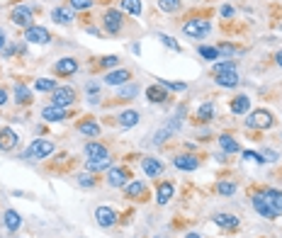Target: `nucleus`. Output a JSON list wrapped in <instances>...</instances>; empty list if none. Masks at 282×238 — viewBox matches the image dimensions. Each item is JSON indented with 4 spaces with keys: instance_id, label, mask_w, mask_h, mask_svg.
I'll list each match as a JSON object with an SVG mask.
<instances>
[{
    "instance_id": "51",
    "label": "nucleus",
    "mask_w": 282,
    "mask_h": 238,
    "mask_svg": "<svg viewBox=\"0 0 282 238\" xmlns=\"http://www.w3.org/2000/svg\"><path fill=\"white\" fill-rule=\"evenodd\" d=\"M97 88H100L97 83H88V92H90V95H95V92H97Z\"/></svg>"
},
{
    "instance_id": "14",
    "label": "nucleus",
    "mask_w": 282,
    "mask_h": 238,
    "mask_svg": "<svg viewBox=\"0 0 282 238\" xmlns=\"http://www.w3.org/2000/svg\"><path fill=\"white\" fill-rule=\"evenodd\" d=\"M173 165L178 168V170H197L200 168V158L197 156H190V153H183V156H178Z\"/></svg>"
},
{
    "instance_id": "21",
    "label": "nucleus",
    "mask_w": 282,
    "mask_h": 238,
    "mask_svg": "<svg viewBox=\"0 0 282 238\" xmlns=\"http://www.w3.org/2000/svg\"><path fill=\"white\" fill-rule=\"evenodd\" d=\"M173 192H175V187L170 183H161L158 190H156V202H158V204H168L170 197H173Z\"/></svg>"
},
{
    "instance_id": "8",
    "label": "nucleus",
    "mask_w": 282,
    "mask_h": 238,
    "mask_svg": "<svg viewBox=\"0 0 282 238\" xmlns=\"http://www.w3.org/2000/svg\"><path fill=\"white\" fill-rule=\"evenodd\" d=\"M24 41H32V44H49L51 41V34L49 29L39 27V24H32L29 29H24Z\"/></svg>"
},
{
    "instance_id": "56",
    "label": "nucleus",
    "mask_w": 282,
    "mask_h": 238,
    "mask_svg": "<svg viewBox=\"0 0 282 238\" xmlns=\"http://www.w3.org/2000/svg\"><path fill=\"white\" fill-rule=\"evenodd\" d=\"M156 238H161V236H156Z\"/></svg>"
},
{
    "instance_id": "53",
    "label": "nucleus",
    "mask_w": 282,
    "mask_h": 238,
    "mask_svg": "<svg viewBox=\"0 0 282 238\" xmlns=\"http://www.w3.org/2000/svg\"><path fill=\"white\" fill-rule=\"evenodd\" d=\"M5 44H7V41H5V32H2V34H0V49H2Z\"/></svg>"
},
{
    "instance_id": "25",
    "label": "nucleus",
    "mask_w": 282,
    "mask_h": 238,
    "mask_svg": "<svg viewBox=\"0 0 282 238\" xmlns=\"http://www.w3.org/2000/svg\"><path fill=\"white\" fill-rule=\"evenodd\" d=\"M110 163H112L110 156H107V158H95V161H88V163H85V170H88V173H102V170L110 168Z\"/></svg>"
},
{
    "instance_id": "20",
    "label": "nucleus",
    "mask_w": 282,
    "mask_h": 238,
    "mask_svg": "<svg viewBox=\"0 0 282 238\" xmlns=\"http://www.w3.org/2000/svg\"><path fill=\"white\" fill-rule=\"evenodd\" d=\"M141 168H144V173H146L149 178H156V175L163 173V163H161L158 158H144V161H141Z\"/></svg>"
},
{
    "instance_id": "29",
    "label": "nucleus",
    "mask_w": 282,
    "mask_h": 238,
    "mask_svg": "<svg viewBox=\"0 0 282 238\" xmlns=\"http://www.w3.org/2000/svg\"><path fill=\"white\" fill-rule=\"evenodd\" d=\"M219 146H222L224 153H239V141L231 139L229 134H222V136H219Z\"/></svg>"
},
{
    "instance_id": "22",
    "label": "nucleus",
    "mask_w": 282,
    "mask_h": 238,
    "mask_svg": "<svg viewBox=\"0 0 282 238\" xmlns=\"http://www.w3.org/2000/svg\"><path fill=\"white\" fill-rule=\"evenodd\" d=\"M136 124H139V112L136 110H127L119 114V127L122 129H132Z\"/></svg>"
},
{
    "instance_id": "3",
    "label": "nucleus",
    "mask_w": 282,
    "mask_h": 238,
    "mask_svg": "<svg viewBox=\"0 0 282 238\" xmlns=\"http://www.w3.org/2000/svg\"><path fill=\"white\" fill-rule=\"evenodd\" d=\"M273 114L268 110H256L248 114V119H246V124H248V129H270L273 127Z\"/></svg>"
},
{
    "instance_id": "5",
    "label": "nucleus",
    "mask_w": 282,
    "mask_h": 238,
    "mask_svg": "<svg viewBox=\"0 0 282 238\" xmlns=\"http://www.w3.org/2000/svg\"><path fill=\"white\" fill-rule=\"evenodd\" d=\"M10 19L17 24V27H24V29H29L32 24H34V15H32V7H27V5H17L15 10H12V15Z\"/></svg>"
},
{
    "instance_id": "44",
    "label": "nucleus",
    "mask_w": 282,
    "mask_h": 238,
    "mask_svg": "<svg viewBox=\"0 0 282 238\" xmlns=\"http://www.w3.org/2000/svg\"><path fill=\"white\" fill-rule=\"evenodd\" d=\"M93 0H71V10H88Z\"/></svg>"
},
{
    "instance_id": "31",
    "label": "nucleus",
    "mask_w": 282,
    "mask_h": 238,
    "mask_svg": "<svg viewBox=\"0 0 282 238\" xmlns=\"http://www.w3.org/2000/svg\"><path fill=\"white\" fill-rule=\"evenodd\" d=\"M122 10L124 12H129V15H141V10H144V5H141V0H122Z\"/></svg>"
},
{
    "instance_id": "24",
    "label": "nucleus",
    "mask_w": 282,
    "mask_h": 238,
    "mask_svg": "<svg viewBox=\"0 0 282 238\" xmlns=\"http://www.w3.org/2000/svg\"><path fill=\"white\" fill-rule=\"evenodd\" d=\"M2 221H5V229H7V231H17L19 224H22V217H19L15 209H7L5 217H2Z\"/></svg>"
},
{
    "instance_id": "57",
    "label": "nucleus",
    "mask_w": 282,
    "mask_h": 238,
    "mask_svg": "<svg viewBox=\"0 0 282 238\" xmlns=\"http://www.w3.org/2000/svg\"><path fill=\"white\" fill-rule=\"evenodd\" d=\"M280 29H282V24H280Z\"/></svg>"
},
{
    "instance_id": "41",
    "label": "nucleus",
    "mask_w": 282,
    "mask_h": 238,
    "mask_svg": "<svg viewBox=\"0 0 282 238\" xmlns=\"http://www.w3.org/2000/svg\"><path fill=\"white\" fill-rule=\"evenodd\" d=\"M136 88H134V85H122V88H119V97H122V100H132V97H136Z\"/></svg>"
},
{
    "instance_id": "9",
    "label": "nucleus",
    "mask_w": 282,
    "mask_h": 238,
    "mask_svg": "<svg viewBox=\"0 0 282 238\" xmlns=\"http://www.w3.org/2000/svg\"><path fill=\"white\" fill-rule=\"evenodd\" d=\"M253 207H256V212H258L261 217H265V219H278V212L270 207V202L265 200L263 192H256V195H253Z\"/></svg>"
},
{
    "instance_id": "23",
    "label": "nucleus",
    "mask_w": 282,
    "mask_h": 238,
    "mask_svg": "<svg viewBox=\"0 0 282 238\" xmlns=\"http://www.w3.org/2000/svg\"><path fill=\"white\" fill-rule=\"evenodd\" d=\"M263 195H265V200L270 202V207L278 212V217H280L282 214V192L280 190H265Z\"/></svg>"
},
{
    "instance_id": "2",
    "label": "nucleus",
    "mask_w": 282,
    "mask_h": 238,
    "mask_svg": "<svg viewBox=\"0 0 282 238\" xmlns=\"http://www.w3.org/2000/svg\"><path fill=\"white\" fill-rule=\"evenodd\" d=\"M180 127H183V110L178 112V117H173L166 127H161L158 131H156V134H153V144H156V146H161L163 141H168L173 134H178V131H180Z\"/></svg>"
},
{
    "instance_id": "19",
    "label": "nucleus",
    "mask_w": 282,
    "mask_h": 238,
    "mask_svg": "<svg viewBox=\"0 0 282 238\" xmlns=\"http://www.w3.org/2000/svg\"><path fill=\"white\" fill-rule=\"evenodd\" d=\"M85 156H88V161H95V158H107L110 153H107V148L102 144L90 141V144H85Z\"/></svg>"
},
{
    "instance_id": "10",
    "label": "nucleus",
    "mask_w": 282,
    "mask_h": 238,
    "mask_svg": "<svg viewBox=\"0 0 282 238\" xmlns=\"http://www.w3.org/2000/svg\"><path fill=\"white\" fill-rule=\"evenodd\" d=\"M95 221L102 226V229H110L117 224V212H114L112 207H97L95 209Z\"/></svg>"
},
{
    "instance_id": "39",
    "label": "nucleus",
    "mask_w": 282,
    "mask_h": 238,
    "mask_svg": "<svg viewBox=\"0 0 282 238\" xmlns=\"http://www.w3.org/2000/svg\"><path fill=\"white\" fill-rule=\"evenodd\" d=\"M197 51H200V56H202V58H207V61H217V58H219L217 49H212V46H200Z\"/></svg>"
},
{
    "instance_id": "38",
    "label": "nucleus",
    "mask_w": 282,
    "mask_h": 238,
    "mask_svg": "<svg viewBox=\"0 0 282 238\" xmlns=\"http://www.w3.org/2000/svg\"><path fill=\"white\" fill-rule=\"evenodd\" d=\"M158 85H163V88H166V90H188V83H183V80H180V83H175V80H158Z\"/></svg>"
},
{
    "instance_id": "17",
    "label": "nucleus",
    "mask_w": 282,
    "mask_h": 238,
    "mask_svg": "<svg viewBox=\"0 0 282 238\" xmlns=\"http://www.w3.org/2000/svg\"><path fill=\"white\" fill-rule=\"evenodd\" d=\"M146 100H149V102H166V100H168V90H166L163 85H158V83H156V85H149V88H146Z\"/></svg>"
},
{
    "instance_id": "26",
    "label": "nucleus",
    "mask_w": 282,
    "mask_h": 238,
    "mask_svg": "<svg viewBox=\"0 0 282 238\" xmlns=\"http://www.w3.org/2000/svg\"><path fill=\"white\" fill-rule=\"evenodd\" d=\"M124 192H127V197L139 200V197L146 192V185L141 183V180H136V183H127V185H124Z\"/></svg>"
},
{
    "instance_id": "50",
    "label": "nucleus",
    "mask_w": 282,
    "mask_h": 238,
    "mask_svg": "<svg viewBox=\"0 0 282 238\" xmlns=\"http://www.w3.org/2000/svg\"><path fill=\"white\" fill-rule=\"evenodd\" d=\"M5 102H7V92H5L2 88H0V107H2Z\"/></svg>"
},
{
    "instance_id": "30",
    "label": "nucleus",
    "mask_w": 282,
    "mask_h": 238,
    "mask_svg": "<svg viewBox=\"0 0 282 238\" xmlns=\"http://www.w3.org/2000/svg\"><path fill=\"white\" fill-rule=\"evenodd\" d=\"M78 131H80L83 136H90V139L100 136V127H97L95 122H80V124H78Z\"/></svg>"
},
{
    "instance_id": "40",
    "label": "nucleus",
    "mask_w": 282,
    "mask_h": 238,
    "mask_svg": "<svg viewBox=\"0 0 282 238\" xmlns=\"http://www.w3.org/2000/svg\"><path fill=\"white\" fill-rule=\"evenodd\" d=\"M217 190H219V195H224V197L236 195V185H231V183H219L217 185Z\"/></svg>"
},
{
    "instance_id": "6",
    "label": "nucleus",
    "mask_w": 282,
    "mask_h": 238,
    "mask_svg": "<svg viewBox=\"0 0 282 238\" xmlns=\"http://www.w3.org/2000/svg\"><path fill=\"white\" fill-rule=\"evenodd\" d=\"M102 24L110 34H119L122 32V24H124V17H122V10H107L102 15Z\"/></svg>"
},
{
    "instance_id": "46",
    "label": "nucleus",
    "mask_w": 282,
    "mask_h": 238,
    "mask_svg": "<svg viewBox=\"0 0 282 238\" xmlns=\"http://www.w3.org/2000/svg\"><path fill=\"white\" fill-rule=\"evenodd\" d=\"M78 185H83V187H93L95 180L90 173H83V175H78Z\"/></svg>"
},
{
    "instance_id": "35",
    "label": "nucleus",
    "mask_w": 282,
    "mask_h": 238,
    "mask_svg": "<svg viewBox=\"0 0 282 238\" xmlns=\"http://www.w3.org/2000/svg\"><path fill=\"white\" fill-rule=\"evenodd\" d=\"M34 88L41 92H54L58 85H56V80H51V78H39L37 83H34Z\"/></svg>"
},
{
    "instance_id": "43",
    "label": "nucleus",
    "mask_w": 282,
    "mask_h": 238,
    "mask_svg": "<svg viewBox=\"0 0 282 238\" xmlns=\"http://www.w3.org/2000/svg\"><path fill=\"white\" fill-rule=\"evenodd\" d=\"M117 63H119L117 56H102V58H100V66H102V68H114Z\"/></svg>"
},
{
    "instance_id": "48",
    "label": "nucleus",
    "mask_w": 282,
    "mask_h": 238,
    "mask_svg": "<svg viewBox=\"0 0 282 238\" xmlns=\"http://www.w3.org/2000/svg\"><path fill=\"white\" fill-rule=\"evenodd\" d=\"M263 158H265V161H278V153L268 148V151H263Z\"/></svg>"
},
{
    "instance_id": "37",
    "label": "nucleus",
    "mask_w": 282,
    "mask_h": 238,
    "mask_svg": "<svg viewBox=\"0 0 282 238\" xmlns=\"http://www.w3.org/2000/svg\"><path fill=\"white\" fill-rule=\"evenodd\" d=\"M180 0H158V7L163 10V12H178L180 10Z\"/></svg>"
},
{
    "instance_id": "4",
    "label": "nucleus",
    "mask_w": 282,
    "mask_h": 238,
    "mask_svg": "<svg viewBox=\"0 0 282 238\" xmlns=\"http://www.w3.org/2000/svg\"><path fill=\"white\" fill-rule=\"evenodd\" d=\"M209 22L207 19H188L185 24H183V32L188 34V37H195V39H202L209 34Z\"/></svg>"
},
{
    "instance_id": "32",
    "label": "nucleus",
    "mask_w": 282,
    "mask_h": 238,
    "mask_svg": "<svg viewBox=\"0 0 282 238\" xmlns=\"http://www.w3.org/2000/svg\"><path fill=\"white\" fill-rule=\"evenodd\" d=\"M217 85H222V88H234V85H239V73L217 75Z\"/></svg>"
},
{
    "instance_id": "49",
    "label": "nucleus",
    "mask_w": 282,
    "mask_h": 238,
    "mask_svg": "<svg viewBox=\"0 0 282 238\" xmlns=\"http://www.w3.org/2000/svg\"><path fill=\"white\" fill-rule=\"evenodd\" d=\"M222 15H224V17H231V15H234V7H231V5H224V7H222Z\"/></svg>"
},
{
    "instance_id": "28",
    "label": "nucleus",
    "mask_w": 282,
    "mask_h": 238,
    "mask_svg": "<svg viewBox=\"0 0 282 238\" xmlns=\"http://www.w3.org/2000/svg\"><path fill=\"white\" fill-rule=\"evenodd\" d=\"M214 224L222 226V229H236L239 226V217H234V214H217Z\"/></svg>"
},
{
    "instance_id": "15",
    "label": "nucleus",
    "mask_w": 282,
    "mask_h": 238,
    "mask_svg": "<svg viewBox=\"0 0 282 238\" xmlns=\"http://www.w3.org/2000/svg\"><path fill=\"white\" fill-rule=\"evenodd\" d=\"M17 146V134L10 127L0 129V151H12Z\"/></svg>"
},
{
    "instance_id": "18",
    "label": "nucleus",
    "mask_w": 282,
    "mask_h": 238,
    "mask_svg": "<svg viewBox=\"0 0 282 238\" xmlns=\"http://www.w3.org/2000/svg\"><path fill=\"white\" fill-rule=\"evenodd\" d=\"M51 19L56 24H71L73 22V10L71 7H54L51 10Z\"/></svg>"
},
{
    "instance_id": "27",
    "label": "nucleus",
    "mask_w": 282,
    "mask_h": 238,
    "mask_svg": "<svg viewBox=\"0 0 282 238\" xmlns=\"http://www.w3.org/2000/svg\"><path fill=\"white\" fill-rule=\"evenodd\" d=\"M248 107H251L248 95H239V97H234V102H231V112H234V114H246Z\"/></svg>"
},
{
    "instance_id": "1",
    "label": "nucleus",
    "mask_w": 282,
    "mask_h": 238,
    "mask_svg": "<svg viewBox=\"0 0 282 238\" xmlns=\"http://www.w3.org/2000/svg\"><path fill=\"white\" fill-rule=\"evenodd\" d=\"M54 153V144L49 139H34L29 148L22 153V158H32V161H41V158H49Z\"/></svg>"
},
{
    "instance_id": "42",
    "label": "nucleus",
    "mask_w": 282,
    "mask_h": 238,
    "mask_svg": "<svg viewBox=\"0 0 282 238\" xmlns=\"http://www.w3.org/2000/svg\"><path fill=\"white\" fill-rule=\"evenodd\" d=\"M217 54L219 56H234V54H239V49L231 46V44H219V46H217Z\"/></svg>"
},
{
    "instance_id": "11",
    "label": "nucleus",
    "mask_w": 282,
    "mask_h": 238,
    "mask_svg": "<svg viewBox=\"0 0 282 238\" xmlns=\"http://www.w3.org/2000/svg\"><path fill=\"white\" fill-rule=\"evenodd\" d=\"M66 117H68L66 107H58V105H49L41 110V119H46V122H63Z\"/></svg>"
},
{
    "instance_id": "7",
    "label": "nucleus",
    "mask_w": 282,
    "mask_h": 238,
    "mask_svg": "<svg viewBox=\"0 0 282 238\" xmlns=\"http://www.w3.org/2000/svg\"><path fill=\"white\" fill-rule=\"evenodd\" d=\"M51 100H54V105L58 107H71L75 102V90L71 85H63V88H56L54 95H51Z\"/></svg>"
},
{
    "instance_id": "34",
    "label": "nucleus",
    "mask_w": 282,
    "mask_h": 238,
    "mask_svg": "<svg viewBox=\"0 0 282 238\" xmlns=\"http://www.w3.org/2000/svg\"><path fill=\"white\" fill-rule=\"evenodd\" d=\"M222 73H236V61H222V63H214V75Z\"/></svg>"
},
{
    "instance_id": "55",
    "label": "nucleus",
    "mask_w": 282,
    "mask_h": 238,
    "mask_svg": "<svg viewBox=\"0 0 282 238\" xmlns=\"http://www.w3.org/2000/svg\"><path fill=\"white\" fill-rule=\"evenodd\" d=\"M0 34H2V29H0Z\"/></svg>"
},
{
    "instance_id": "45",
    "label": "nucleus",
    "mask_w": 282,
    "mask_h": 238,
    "mask_svg": "<svg viewBox=\"0 0 282 238\" xmlns=\"http://www.w3.org/2000/svg\"><path fill=\"white\" fill-rule=\"evenodd\" d=\"M161 41H163L168 49H173V51H180V44H178L173 37H168V34H161Z\"/></svg>"
},
{
    "instance_id": "54",
    "label": "nucleus",
    "mask_w": 282,
    "mask_h": 238,
    "mask_svg": "<svg viewBox=\"0 0 282 238\" xmlns=\"http://www.w3.org/2000/svg\"><path fill=\"white\" fill-rule=\"evenodd\" d=\"M185 238H202V236H200V234H188Z\"/></svg>"
},
{
    "instance_id": "12",
    "label": "nucleus",
    "mask_w": 282,
    "mask_h": 238,
    "mask_svg": "<svg viewBox=\"0 0 282 238\" xmlns=\"http://www.w3.org/2000/svg\"><path fill=\"white\" fill-rule=\"evenodd\" d=\"M107 183L112 185V187H124V185L129 183V173H127L124 168H110Z\"/></svg>"
},
{
    "instance_id": "47",
    "label": "nucleus",
    "mask_w": 282,
    "mask_h": 238,
    "mask_svg": "<svg viewBox=\"0 0 282 238\" xmlns=\"http://www.w3.org/2000/svg\"><path fill=\"white\" fill-rule=\"evenodd\" d=\"M244 158L246 161H256V163H263L265 158L261 156V153H256V151H244Z\"/></svg>"
},
{
    "instance_id": "13",
    "label": "nucleus",
    "mask_w": 282,
    "mask_h": 238,
    "mask_svg": "<svg viewBox=\"0 0 282 238\" xmlns=\"http://www.w3.org/2000/svg\"><path fill=\"white\" fill-rule=\"evenodd\" d=\"M129 78H132V73H129L127 68H117V71L105 75V83H107V85H119V88H122V85L129 83Z\"/></svg>"
},
{
    "instance_id": "36",
    "label": "nucleus",
    "mask_w": 282,
    "mask_h": 238,
    "mask_svg": "<svg viewBox=\"0 0 282 238\" xmlns=\"http://www.w3.org/2000/svg\"><path fill=\"white\" fill-rule=\"evenodd\" d=\"M212 117H214V105H212V102H205V105L197 110V119H200V122H209Z\"/></svg>"
},
{
    "instance_id": "52",
    "label": "nucleus",
    "mask_w": 282,
    "mask_h": 238,
    "mask_svg": "<svg viewBox=\"0 0 282 238\" xmlns=\"http://www.w3.org/2000/svg\"><path fill=\"white\" fill-rule=\"evenodd\" d=\"M275 63H278V66H280V68H282V49H280V51H278V54H275Z\"/></svg>"
},
{
    "instance_id": "33",
    "label": "nucleus",
    "mask_w": 282,
    "mask_h": 238,
    "mask_svg": "<svg viewBox=\"0 0 282 238\" xmlns=\"http://www.w3.org/2000/svg\"><path fill=\"white\" fill-rule=\"evenodd\" d=\"M15 102H19V105L32 102V92H29V88H24V85H15Z\"/></svg>"
},
{
    "instance_id": "16",
    "label": "nucleus",
    "mask_w": 282,
    "mask_h": 238,
    "mask_svg": "<svg viewBox=\"0 0 282 238\" xmlns=\"http://www.w3.org/2000/svg\"><path fill=\"white\" fill-rule=\"evenodd\" d=\"M54 68H56L58 75H73L75 71H78V61L71 58V56H66V58H58Z\"/></svg>"
}]
</instances>
